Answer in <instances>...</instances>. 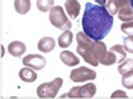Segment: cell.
Here are the masks:
<instances>
[{
    "mask_svg": "<svg viewBox=\"0 0 133 99\" xmlns=\"http://www.w3.org/2000/svg\"><path fill=\"white\" fill-rule=\"evenodd\" d=\"M15 9L20 15H25L31 9V2L29 0H15Z\"/></svg>",
    "mask_w": 133,
    "mask_h": 99,
    "instance_id": "16",
    "label": "cell"
},
{
    "mask_svg": "<svg viewBox=\"0 0 133 99\" xmlns=\"http://www.w3.org/2000/svg\"><path fill=\"white\" fill-rule=\"evenodd\" d=\"M60 60L64 65L66 66H76V65H79L80 63V60L79 57L76 56V54H73L72 52L69 50H64L60 53Z\"/></svg>",
    "mask_w": 133,
    "mask_h": 99,
    "instance_id": "12",
    "label": "cell"
},
{
    "mask_svg": "<svg viewBox=\"0 0 133 99\" xmlns=\"http://www.w3.org/2000/svg\"><path fill=\"white\" fill-rule=\"evenodd\" d=\"M118 19L123 23L133 21V8L130 4V0H118Z\"/></svg>",
    "mask_w": 133,
    "mask_h": 99,
    "instance_id": "8",
    "label": "cell"
},
{
    "mask_svg": "<svg viewBox=\"0 0 133 99\" xmlns=\"http://www.w3.org/2000/svg\"><path fill=\"white\" fill-rule=\"evenodd\" d=\"M55 0H36V7L41 12H48L55 5Z\"/></svg>",
    "mask_w": 133,
    "mask_h": 99,
    "instance_id": "18",
    "label": "cell"
},
{
    "mask_svg": "<svg viewBox=\"0 0 133 99\" xmlns=\"http://www.w3.org/2000/svg\"><path fill=\"white\" fill-rule=\"evenodd\" d=\"M95 2H96L98 5H105V4H107V0H95Z\"/></svg>",
    "mask_w": 133,
    "mask_h": 99,
    "instance_id": "25",
    "label": "cell"
},
{
    "mask_svg": "<svg viewBox=\"0 0 133 99\" xmlns=\"http://www.w3.org/2000/svg\"><path fill=\"white\" fill-rule=\"evenodd\" d=\"M63 86V78H60V77H57V78H55L53 81L51 82H45L43 83L37 87V96L39 98H44V99H52L57 95L59 90L61 89Z\"/></svg>",
    "mask_w": 133,
    "mask_h": 99,
    "instance_id": "4",
    "label": "cell"
},
{
    "mask_svg": "<svg viewBox=\"0 0 133 99\" xmlns=\"http://www.w3.org/2000/svg\"><path fill=\"white\" fill-rule=\"evenodd\" d=\"M19 77H20V79L23 81V82L31 83V82H35V81H36L37 74L35 73V70H33L32 68H28V66H25V68H23V69L19 71Z\"/></svg>",
    "mask_w": 133,
    "mask_h": 99,
    "instance_id": "14",
    "label": "cell"
},
{
    "mask_svg": "<svg viewBox=\"0 0 133 99\" xmlns=\"http://www.w3.org/2000/svg\"><path fill=\"white\" fill-rule=\"evenodd\" d=\"M76 38H77V53H79L80 56H83V54L89 49L93 45V42H95V40H92L91 37H88L84 32L77 33Z\"/></svg>",
    "mask_w": 133,
    "mask_h": 99,
    "instance_id": "10",
    "label": "cell"
},
{
    "mask_svg": "<svg viewBox=\"0 0 133 99\" xmlns=\"http://www.w3.org/2000/svg\"><path fill=\"white\" fill-rule=\"evenodd\" d=\"M113 27V16L105 5H96L92 3L85 4L83 15V32L95 41H101Z\"/></svg>",
    "mask_w": 133,
    "mask_h": 99,
    "instance_id": "1",
    "label": "cell"
},
{
    "mask_svg": "<svg viewBox=\"0 0 133 99\" xmlns=\"http://www.w3.org/2000/svg\"><path fill=\"white\" fill-rule=\"evenodd\" d=\"M96 94V85L87 83L83 86H75L63 95V98H93Z\"/></svg>",
    "mask_w": 133,
    "mask_h": 99,
    "instance_id": "6",
    "label": "cell"
},
{
    "mask_svg": "<svg viewBox=\"0 0 133 99\" xmlns=\"http://www.w3.org/2000/svg\"><path fill=\"white\" fill-rule=\"evenodd\" d=\"M25 50H27V48L21 41H14L8 45V52L14 57H20L23 53H25Z\"/></svg>",
    "mask_w": 133,
    "mask_h": 99,
    "instance_id": "15",
    "label": "cell"
},
{
    "mask_svg": "<svg viewBox=\"0 0 133 99\" xmlns=\"http://www.w3.org/2000/svg\"><path fill=\"white\" fill-rule=\"evenodd\" d=\"M110 98H128V95H127L124 91L117 90V91H115L112 95H110Z\"/></svg>",
    "mask_w": 133,
    "mask_h": 99,
    "instance_id": "24",
    "label": "cell"
},
{
    "mask_svg": "<svg viewBox=\"0 0 133 99\" xmlns=\"http://www.w3.org/2000/svg\"><path fill=\"white\" fill-rule=\"evenodd\" d=\"M49 21L53 27H56L61 30H71V28H72V23L66 17L64 9L60 5L53 7L49 11Z\"/></svg>",
    "mask_w": 133,
    "mask_h": 99,
    "instance_id": "3",
    "label": "cell"
},
{
    "mask_svg": "<svg viewBox=\"0 0 133 99\" xmlns=\"http://www.w3.org/2000/svg\"><path fill=\"white\" fill-rule=\"evenodd\" d=\"M105 8L112 16L116 15L118 12V0H107Z\"/></svg>",
    "mask_w": 133,
    "mask_h": 99,
    "instance_id": "21",
    "label": "cell"
},
{
    "mask_svg": "<svg viewBox=\"0 0 133 99\" xmlns=\"http://www.w3.org/2000/svg\"><path fill=\"white\" fill-rule=\"evenodd\" d=\"M127 58V50L123 45H113L109 50H107L104 58L101 60V65L110 66L116 62H123Z\"/></svg>",
    "mask_w": 133,
    "mask_h": 99,
    "instance_id": "5",
    "label": "cell"
},
{
    "mask_svg": "<svg viewBox=\"0 0 133 99\" xmlns=\"http://www.w3.org/2000/svg\"><path fill=\"white\" fill-rule=\"evenodd\" d=\"M95 78H96V71L91 70L89 68H85V66H80V68L71 71V81L75 83L93 81Z\"/></svg>",
    "mask_w": 133,
    "mask_h": 99,
    "instance_id": "7",
    "label": "cell"
},
{
    "mask_svg": "<svg viewBox=\"0 0 133 99\" xmlns=\"http://www.w3.org/2000/svg\"><path fill=\"white\" fill-rule=\"evenodd\" d=\"M124 48L128 53H132L133 54V35L128 36L125 40H124Z\"/></svg>",
    "mask_w": 133,
    "mask_h": 99,
    "instance_id": "23",
    "label": "cell"
},
{
    "mask_svg": "<svg viewBox=\"0 0 133 99\" xmlns=\"http://www.w3.org/2000/svg\"><path fill=\"white\" fill-rule=\"evenodd\" d=\"M121 83H123L124 87L129 90H133V70L127 71L121 75Z\"/></svg>",
    "mask_w": 133,
    "mask_h": 99,
    "instance_id": "19",
    "label": "cell"
},
{
    "mask_svg": "<svg viewBox=\"0 0 133 99\" xmlns=\"http://www.w3.org/2000/svg\"><path fill=\"white\" fill-rule=\"evenodd\" d=\"M121 30H123L125 35L130 36L133 35V21H128V23H123L121 24Z\"/></svg>",
    "mask_w": 133,
    "mask_h": 99,
    "instance_id": "22",
    "label": "cell"
},
{
    "mask_svg": "<svg viewBox=\"0 0 133 99\" xmlns=\"http://www.w3.org/2000/svg\"><path fill=\"white\" fill-rule=\"evenodd\" d=\"M107 53V46L105 44L101 41H95L93 45L88 49L84 54H83V58L87 63H91L92 66H98L101 60L104 58Z\"/></svg>",
    "mask_w": 133,
    "mask_h": 99,
    "instance_id": "2",
    "label": "cell"
},
{
    "mask_svg": "<svg viewBox=\"0 0 133 99\" xmlns=\"http://www.w3.org/2000/svg\"><path fill=\"white\" fill-rule=\"evenodd\" d=\"M130 4H132V8H133V0H130Z\"/></svg>",
    "mask_w": 133,
    "mask_h": 99,
    "instance_id": "26",
    "label": "cell"
},
{
    "mask_svg": "<svg viewBox=\"0 0 133 99\" xmlns=\"http://www.w3.org/2000/svg\"><path fill=\"white\" fill-rule=\"evenodd\" d=\"M23 63L28 68H32L33 70H41L45 68L47 60L40 54H28L27 57L23 58Z\"/></svg>",
    "mask_w": 133,
    "mask_h": 99,
    "instance_id": "9",
    "label": "cell"
},
{
    "mask_svg": "<svg viewBox=\"0 0 133 99\" xmlns=\"http://www.w3.org/2000/svg\"><path fill=\"white\" fill-rule=\"evenodd\" d=\"M118 73L123 75L124 73H127V71H130V70H133V60H124L123 62H120V66H118Z\"/></svg>",
    "mask_w": 133,
    "mask_h": 99,
    "instance_id": "20",
    "label": "cell"
},
{
    "mask_svg": "<svg viewBox=\"0 0 133 99\" xmlns=\"http://www.w3.org/2000/svg\"><path fill=\"white\" fill-rule=\"evenodd\" d=\"M72 38H73L72 32L64 30V33L59 37V46H61V48H68L71 44H72Z\"/></svg>",
    "mask_w": 133,
    "mask_h": 99,
    "instance_id": "17",
    "label": "cell"
},
{
    "mask_svg": "<svg viewBox=\"0 0 133 99\" xmlns=\"http://www.w3.org/2000/svg\"><path fill=\"white\" fill-rule=\"evenodd\" d=\"M65 11L71 19H77L80 13V3L79 0H65Z\"/></svg>",
    "mask_w": 133,
    "mask_h": 99,
    "instance_id": "11",
    "label": "cell"
},
{
    "mask_svg": "<svg viewBox=\"0 0 133 99\" xmlns=\"http://www.w3.org/2000/svg\"><path fill=\"white\" fill-rule=\"evenodd\" d=\"M56 46V41H55L52 37H43L39 42H37V48L40 52L43 53H48V52H52Z\"/></svg>",
    "mask_w": 133,
    "mask_h": 99,
    "instance_id": "13",
    "label": "cell"
}]
</instances>
